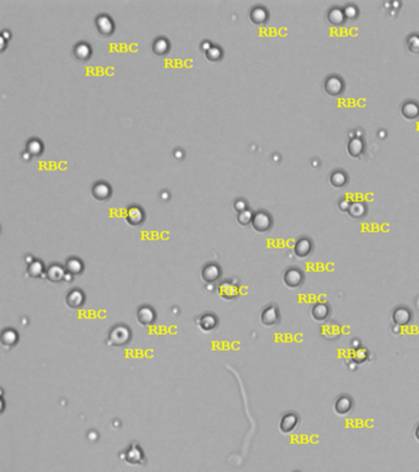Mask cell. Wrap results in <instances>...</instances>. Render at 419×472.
Instances as JSON below:
<instances>
[{
	"instance_id": "1",
	"label": "cell",
	"mask_w": 419,
	"mask_h": 472,
	"mask_svg": "<svg viewBox=\"0 0 419 472\" xmlns=\"http://www.w3.org/2000/svg\"><path fill=\"white\" fill-rule=\"evenodd\" d=\"M132 338V332L129 327L124 325H116L111 328L107 339V344L112 347H123L129 343Z\"/></svg>"
},
{
	"instance_id": "2",
	"label": "cell",
	"mask_w": 419,
	"mask_h": 472,
	"mask_svg": "<svg viewBox=\"0 0 419 472\" xmlns=\"http://www.w3.org/2000/svg\"><path fill=\"white\" fill-rule=\"evenodd\" d=\"M136 320L144 327L154 325L156 321V313L150 305H142L136 310Z\"/></svg>"
},
{
	"instance_id": "3",
	"label": "cell",
	"mask_w": 419,
	"mask_h": 472,
	"mask_svg": "<svg viewBox=\"0 0 419 472\" xmlns=\"http://www.w3.org/2000/svg\"><path fill=\"white\" fill-rule=\"evenodd\" d=\"M218 317L214 314H203L199 317L196 320V323L199 327V330L204 334H209V332L214 331L218 327Z\"/></svg>"
},
{
	"instance_id": "4",
	"label": "cell",
	"mask_w": 419,
	"mask_h": 472,
	"mask_svg": "<svg viewBox=\"0 0 419 472\" xmlns=\"http://www.w3.org/2000/svg\"><path fill=\"white\" fill-rule=\"evenodd\" d=\"M85 294H84V292L81 291V289L78 288L71 289V291L66 294V305L70 309H80L81 306H84V304H85Z\"/></svg>"
},
{
	"instance_id": "5",
	"label": "cell",
	"mask_w": 419,
	"mask_h": 472,
	"mask_svg": "<svg viewBox=\"0 0 419 472\" xmlns=\"http://www.w3.org/2000/svg\"><path fill=\"white\" fill-rule=\"evenodd\" d=\"M19 342V334L16 330L14 328H6L1 332V336H0V343L4 348L10 349L13 347H15Z\"/></svg>"
},
{
	"instance_id": "6",
	"label": "cell",
	"mask_w": 419,
	"mask_h": 472,
	"mask_svg": "<svg viewBox=\"0 0 419 472\" xmlns=\"http://www.w3.org/2000/svg\"><path fill=\"white\" fill-rule=\"evenodd\" d=\"M219 295L224 300H232L239 295V288L236 284H232L230 282H222L219 286Z\"/></svg>"
},
{
	"instance_id": "7",
	"label": "cell",
	"mask_w": 419,
	"mask_h": 472,
	"mask_svg": "<svg viewBox=\"0 0 419 472\" xmlns=\"http://www.w3.org/2000/svg\"><path fill=\"white\" fill-rule=\"evenodd\" d=\"M252 225L258 231H265V230L269 229L270 225H272V219H270V217L267 213L258 212L253 215Z\"/></svg>"
},
{
	"instance_id": "8",
	"label": "cell",
	"mask_w": 419,
	"mask_h": 472,
	"mask_svg": "<svg viewBox=\"0 0 419 472\" xmlns=\"http://www.w3.org/2000/svg\"><path fill=\"white\" fill-rule=\"evenodd\" d=\"M220 275H221V270H220L219 266L215 265V263L207 265L202 270V277L205 283L217 282L220 278Z\"/></svg>"
},
{
	"instance_id": "9",
	"label": "cell",
	"mask_w": 419,
	"mask_h": 472,
	"mask_svg": "<svg viewBox=\"0 0 419 472\" xmlns=\"http://www.w3.org/2000/svg\"><path fill=\"white\" fill-rule=\"evenodd\" d=\"M66 268L61 265H54L49 266L47 270H45V278L51 282H59V280H64V277H66Z\"/></svg>"
},
{
	"instance_id": "10",
	"label": "cell",
	"mask_w": 419,
	"mask_h": 472,
	"mask_svg": "<svg viewBox=\"0 0 419 472\" xmlns=\"http://www.w3.org/2000/svg\"><path fill=\"white\" fill-rule=\"evenodd\" d=\"M96 26L100 30V32L104 33V35H111V33L113 32V28H114L113 21H112V19L110 18V16L105 15V14L97 16Z\"/></svg>"
},
{
	"instance_id": "11",
	"label": "cell",
	"mask_w": 419,
	"mask_h": 472,
	"mask_svg": "<svg viewBox=\"0 0 419 472\" xmlns=\"http://www.w3.org/2000/svg\"><path fill=\"white\" fill-rule=\"evenodd\" d=\"M127 219H128L129 224L132 225H140L145 219V214L140 207H131L128 209V214H127Z\"/></svg>"
},
{
	"instance_id": "12",
	"label": "cell",
	"mask_w": 419,
	"mask_h": 472,
	"mask_svg": "<svg viewBox=\"0 0 419 472\" xmlns=\"http://www.w3.org/2000/svg\"><path fill=\"white\" fill-rule=\"evenodd\" d=\"M66 270L73 275H79L84 272V263L80 258L70 257L66 262Z\"/></svg>"
},
{
	"instance_id": "13",
	"label": "cell",
	"mask_w": 419,
	"mask_h": 472,
	"mask_svg": "<svg viewBox=\"0 0 419 472\" xmlns=\"http://www.w3.org/2000/svg\"><path fill=\"white\" fill-rule=\"evenodd\" d=\"M27 274L30 275L31 278H40V277L45 278V268L42 261L35 260L31 265H28Z\"/></svg>"
},
{
	"instance_id": "14",
	"label": "cell",
	"mask_w": 419,
	"mask_h": 472,
	"mask_svg": "<svg viewBox=\"0 0 419 472\" xmlns=\"http://www.w3.org/2000/svg\"><path fill=\"white\" fill-rule=\"evenodd\" d=\"M92 195L97 200H107L111 196V187L106 182H97L92 188Z\"/></svg>"
},
{
	"instance_id": "15",
	"label": "cell",
	"mask_w": 419,
	"mask_h": 472,
	"mask_svg": "<svg viewBox=\"0 0 419 472\" xmlns=\"http://www.w3.org/2000/svg\"><path fill=\"white\" fill-rule=\"evenodd\" d=\"M143 459H144V456H143L142 449H140L138 445L132 444L128 451H127V461H128V464L136 465L142 461Z\"/></svg>"
},
{
	"instance_id": "16",
	"label": "cell",
	"mask_w": 419,
	"mask_h": 472,
	"mask_svg": "<svg viewBox=\"0 0 419 472\" xmlns=\"http://www.w3.org/2000/svg\"><path fill=\"white\" fill-rule=\"evenodd\" d=\"M261 321L265 326H273L278 321V311L277 309L270 306L263 310L262 315H261Z\"/></svg>"
},
{
	"instance_id": "17",
	"label": "cell",
	"mask_w": 419,
	"mask_h": 472,
	"mask_svg": "<svg viewBox=\"0 0 419 472\" xmlns=\"http://www.w3.org/2000/svg\"><path fill=\"white\" fill-rule=\"evenodd\" d=\"M74 53H75V57L79 59H88L91 54V48L90 45H86V43H79L76 45L75 49H74Z\"/></svg>"
},
{
	"instance_id": "18",
	"label": "cell",
	"mask_w": 419,
	"mask_h": 472,
	"mask_svg": "<svg viewBox=\"0 0 419 472\" xmlns=\"http://www.w3.org/2000/svg\"><path fill=\"white\" fill-rule=\"evenodd\" d=\"M153 48H154L155 53L159 54V56H162V54L167 53V51H169V41L165 40V38H159V40H156L154 42V47H153Z\"/></svg>"
},
{
	"instance_id": "19",
	"label": "cell",
	"mask_w": 419,
	"mask_h": 472,
	"mask_svg": "<svg viewBox=\"0 0 419 472\" xmlns=\"http://www.w3.org/2000/svg\"><path fill=\"white\" fill-rule=\"evenodd\" d=\"M43 145L40 140L37 139H31L30 141L27 143V152L30 153L31 155H38L42 153Z\"/></svg>"
},
{
	"instance_id": "20",
	"label": "cell",
	"mask_w": 419,
	"mask_h": 472,
	"mask_svg": "<svg viewBox=\"0 0 419 472\" xmlns=\"http://www.w3.org/2000/svg\"><path fill=\"white\" fill-rule=\"evenodd\" d=\"M251 18H252V20L255 21V22H263V21H265V19H267V11L263 8H255L252 10V13H251Z\"/></svg>"
},
{
	"instance_id": "21",
	"label": "cell",
	"mask_w": 419,
	"mask_h": 472,
	"mask_svg": "<svg viewBox=\"0 0 419 472\" xmlns=\"http://www.w3.org/2000/svg\"><path fill=\"white\" fill-rule=\"evenodd\" d=\"M205 54H207V57L210 59V61H219V59L222 57V51L220 47H218V45H213L209 51L205 52Z\"/></svg>"
},
{
	"instance_id": "22",
	"label": "cell",
	"mask_w": 419,
	"mask_h": 472,
	"mask_svg": "<svg viewBox=\"0 0 419 472\" xmlns=\"http://www.w3.org/2000/svg\"><path fill=\"white\" fill-rule=\"evenodd\" d=\"M252 219H253V214H252V212H251V210L246 209V210H243V212L239 213L238 220L241 225H247L248 223L252 222Z\"/></svg>"
},
{
	"instance_id": "23",
	"label": "cell",
	"mask_w": 419,
	"mask_h": 472,
	"mask_svg": "<svg viewBox=\"0 0 419 472\" xmlns=\"http://www.w3.org/2000/svg\"><path fill=\"white\" fill-rule=\"evenodd\" d=\"M234 207H235V209L238 210L239 213H241L243 212V210L247 209V203H246L243 200H238L235 202V204H234Z\"/></svg>"
},
{
	"instance_id": "24",
	"label": "cell",
	"mask_w": 419,
	"mask_h": 472,
	"mask_svg": "<svg viewBox=\"0 0 419 472\" xmlns=\"http://www.w3.org/2000/svg\"><path fill=\"white\" fill-rule=\"evenodd\" d=\"M332 181H336V180H339V183H341V186L342 184L346 182V177H344V175L342 174V172H336V174H333L332 175Z\"/></svg>"
},
{
	"instance_id": "25",
	"label": "cell",
	"mask_w": 419,
	"mask_h": 472,
	"mask_svg": "<svg viewBox=\"0 0 419 472\" xmlns=\"http://www.w3.org/2000/svg\"><path fill=\"white\" fill-rule=\"evenodd\" d=\"M212 47H213V45H212V43L209 42V41H204V42H202V45H200V49H203L204 52H208L210 48H212Z\"/></svg>"
},
{
	"instance_id": "26",
	"label": "cell",
	"mask_w": 419,
	"mask_h": 472,
	"mask_svg": "<svg viewBox=\"0 0 419 472\" xmlns=\"http://www.w3.org/2000/svg\"><path fill=\"white\" fill-rule=\"evenodd\" d=\"M174 155H175V157H176V159H182V157H183V155H184V153L182 152L181 149H176L174 152Z\"/></svg>"
},
{
	"instance_id": "27",
	"label": "cell",
	"mask_w": 419,
	"mask_h": 472,
	"mask_svg": "<svg viewBox=\"0 0 419 472\" xmlns=\"http://www.w3.org/2000/svg\"><path fill=\"white\" fill-rule=\"evenodd\" d=\"M73 279H74V275L70 274V273L66 272V277H64V280H66V282H71V280H73Z\"/></svg>"
},
{
	"instance_id": "28",
	"label": "cell",
	"mask_w": 419,
	"mask_h": 472,
	"mask_svg": "<svg viewBox=\"0 0 419 472\" xmlns=\"http://www.w3.org/2000/svg\"><path fill=\"white\" fill-rule=\"evenodd\" d=\"M31 157H32V155H31L30 153L27 152V150H26V152H23V153H22V157H23V160H26V161H27V160H30V159H31Z\"/></svg>"
},
{
	"instance_id": "29",
	"label": "cell",
	"mask_w": 419,
	"mask_h": 472,
	"mask_svg": "<svg viewBox=\"0 0 419 472\" xmlns=\"http://www.w3.org/2000/svg\"><path fill=\"white\" fill-rule=\"evenodd\" d=\"M25 261H26V263H27V266H28V265H31V263H32L33 261H35V258H33L31 255H27V256H26Z\"/></svg>"
},
{
	"instance_id": "30",
	"label": "cell",
	"mask_w": 419,
	"mask_h": 472,
	"mask_svg": "<svg viewBox=\"0 0 419 472\" xmlns=\"http://www.w3.org/2000/svg\"><path fill=\"white\" fill-rule=\"evenodd\" d=\"M161 197H162V200H169V198H170V193H169V192H162V193H161Z\"/></svg>"
}]
</instances>
